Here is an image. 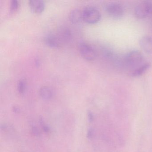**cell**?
<instances>
[{
  "label": "cell",
  "instance_id": "cell-1",
  "mask_svg": "<svg viewBox=\"0 0 152 152\" xmlns=\"http://www.w3.org/2000/svg\"><path fill=\"white\" fill-rule=\"evenodd\" d=\"M83 21L87 23L94 24L99 22L101 14L98 10L92 6H88L83 10Z\"/></svg>",
  "mask_w": 152,
  "mask_h": 152
},
{
  "label": "cell",
  "instance_id": "cell-2",
  "mask_svg": "<svg viewBox=\"0 0 152 152\" xmlns=\"http://www.w3.org/2000/svg\"><path fill=\"white\" fill-rule=\"evenodd\" d=\"M135 15L139 19L152 17V1H144L137 5L135 9Z\"/></svg>",
  "mask_w": 152,
  "mask_h": 152
},
{
  "label": "cell",
  "instance_id": "cell-3",
  "mask_svg": "<svg viewBox=\"0 0 152 152\" xmlns=\"http://www.w3.org/2000/svg\"><path fill=\"white\" fill-rule=\"evenodd\" d=\"M144 60V56L142 53L137 50L130 51L126 55L125 62L127 66L131 67L139 66L141 65Z\"/></svg>",
  "mask_w": 152,
  "mask_h": 152
},
{
  "label": "cell",
  "instance_id": "cell-4",
  "mask_svg": "<svg viewBox=\"0 0 152 152\" xmlns=\"http://www.w3.org/2000/svg\"><path fill=\"white\" fill-rule=\"evenodd\" d=\"M81 56L87 61H92L96 58V53L93 48L88 43H82L79 47Z\"/></svg>",
  "mask_w": 152,
  "mask_h": 152
},
{
  "label": "cell",
  "instance_id": "cell-5",
  "mask_svg": "<svg viewBox=\"0 0 152 152\" xmlns=\"http://www.w3.org/2000/svg\"><path fill=\"white\" fill-rule=\"evenodd\" d=\"M105 10L107 14L114 18H120L124 15L123 8L119 3H108L106 6Z\"/></svg>",
  "mask_w": 152,
  "mask_h": 152
},
{
  "label": "cell",
  "instance_id": "cell-6",
  "mask_svg": "<svg viewBox=\"0 0 152 152\" xmlns=\"http://www.w3.org/2000/svg\"><path fill=\"white\" fill-rule=\"evenodd\" d=\"M44 42L47 46L53 48H58L61 46V42L56 34H48L45 36Z\"/></svg>",
  "mask_w": 152,
  "mask_h": 152
},
{
  "label": "cell",
  "instance_id": "cell-7",
  "mask_svg": "<svg viewBox=\"0 0 152 152\" xmlns=\"http://www.w3.org/2000/svg\"><path fill=\"white\" fill-rule=\"evenodd\" d=\"M28 3L31 10L35 14H41L45 9V2L43 1L30 0L28 2Z\"/></svg>",
  "mask_w": 152,
  "mask_h": 152
},
{
  "label": "cell",
  "instance_id": "cell-8",
  "mask_svg": "<svg viewBox=\"0 0 152 152\" xmlns=\"http://www.w3.org/2000/svg\"><path fill=\"white\" fill-rule=\"evenodd\" d=\"M140 46L143 51L147 54L152 53V38L149 36L142 37L139 42Z\"/></svg>",
  "mask_w": 152,
  "mask_h": 152
},
{
  "label": "cell",
  "instance_id": "cell-9",
  "mask_svg": "<svg viewBox=\"0 0 152 152\" xmlns=\"http://www.w3.org/2000/svg\"><path fill=\"white\" fill-rule=\"evenodd\" d=\"M56 35L61 43L69 42L72 38L71 31L67 28H62L58 30Z\"/></svg>",
  "mask_w": 152,
  "mask_h": 152
},
{
  "label": "cell",
  "instance_id": "cell-10",
  "mask_svg": "<svg viewBox=\"0 0 152 152\" xmlns=\"http://www.w3.org/2000/svg\"><path fill=\"white\" fill-rule=\"evenodd\" d=\"M69 18L70 21L72 23H79L83 21V11L79 9H74L70 12Z\"/></svg>",
  "mask_w": 152,
  "mask_h": 152
},
{
  "label": "cell",
  "instance_id": "cell-11",
  "mask_svg": "<svg viewBox=\"0 0 152 152\" xmlns=\"http://www.w3.org/2000/svg\"><path fill=\"white\" fill-rule=\"evenodd\" d=\"M150 67V64L148 63H146L142 64L140 66L137 67L134 70L132 71L130 75L133 77H137L141 76L144 74Z\"/></svg>",
  "mask_w": 152,
  "mask_h": 152
},
{
  "label": "cell",
  "instance_id": "cell-12",
  "mask_svg": "<svg viewBox=\"0 0 152 152\" xmlns=\"http://www.w3.org/2000/svg\"><path fill=\"white\" fill-rule=\"evenodd\" d=\"M39 95L42 99L50 100L53 97V91L50 87L43 86L40 89Z\"/></svg>",
  "mask_w": 152,
  "mask_h": 152
},
{
  "label": "cell",
  "instance_id": "cell-13",
  "mask_svg": "<svg viewBox=\"0 0 152 152\" xmlns=\"http://www.w3.org/2000/svg\"><path fill=\"white\" fill-rule=\"evenodd\" d=\"M27 87V83L25 80L21 79L18 81L17 83V90L19 94L24 93Z\"/></svg>",
  "mask_w": 152,
  "mask_h": 152
},
{
  "label": "cell",
  "instance_id": "cell-14",
  "mask_svg": "<svg viewBox=\"0 0 152 152\" xmlns=\"http://www.w3.org/2000/svg\"><path fill=\"white\" fill-rule=\"evenodd\" d=\"M20 7V3L17 0H13L10 5V12L11 14L16 13Z\"/></svg>",
  "mask_w": 152,
  "mask_h": 152
},
{
  "label": "cell",
  "instance_id": "cell-15",
  "mask_svg": "<svg viewBox=\"0 0 152 152\" xmlns=\"http://www.w3.org/2000/svg\"><path fill=\"white\" fill-rule=\"evenodd\" d=\"M40 124L42 130L46 133H49L50 132V129L48 124L45 121L43 118H40L39 119Z\"/></svg>",
  "mask_w": 152,
  "mask_h": 152
},
{
  "label": "cell",
  "instance_id": "cell-16",
  "mask_svg": "<svg viewBox=\"0 0 152 152\" xmlns=\"http://www.w3.org/2000/svg\"><path fill=\"white\" fill-rule=\"evenodd\" d=\"M31 132L32 134L35 137L40 136L41 134L40 131L39 130V128L34 125H32L31 127Z\"/></svg>",
  "mask_w": 152,
  "mask_h": 152
},
{
  "label": "cell",
  "instance_id": "cell-17",
  "mask_svg": "<svg viewBox=\"0 0 152 152\" xmlns=\"http://www.w3.org/2000/svg\"><path fill=\"white\" fill-rule=\"evenodd\" d=\"M88 118L89 121L90 122L93 121V120H94V117L92 112L90 111H88Z\"/></svg>",
  "mask_w": 152,
  "mask_h": 152
},
{
  "label": "cell",
  "instance_id": "cell-18",
  "mask_svg": "<svg viewBox=\"0 0 152 152\" xmlns=\"http://www.w3.org/2000/svg\"><path fill=\"white\" fill-rule=\"evenodd\" d=\"M87 136L88 138H92L93 136V130L92 129H90L88 130Z\"/></svg>",
  "mask_w": 152,
  "mask_h": 152
},
{
  "label": "cell",
  "instance_id": "cell-19",
  "mask_svg": "<svg viewBox=\"0 0 152 152\" xmlns=\"http://www.w3.org/2000/svg\"><path fill=\"white\" fill-rule=\"evenodd\" d=\"M13 112H14L16 113H19L21 112V110L20 108L17 106H14L13 107Z\"/></svg>",
  "mask_w": 152,
  "mask_h": 152
}]
</instances>
